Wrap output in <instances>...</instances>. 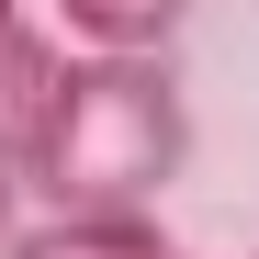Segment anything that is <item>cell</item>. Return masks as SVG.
<instances>
[{
  "mask_svg": "<svg viewBox=\"0 0 259 259\" xmlns=\"http://www.w3.org/2000/svg\"><path fill=\"white\" fill-rule=\"evenodd\" d=\"M169 259H181V248H169Z\"/></svg>",
  "mask_w": 259,
  "mask_h": 259,
  "instance_id": "cell-6",
  "label": "cell"
},
{
  "mask_svg": "<svg viewBox=\"0 0 259 259\" xmlns=\"http://www.w3.org/2000/svg\"><path fill=\"white\" fill-rule=\"evenodd\" d=\"M46 12L79 34V46H136V57H158L169 34L192 23V0H46Z\"/></svg>",
  "mask_w": 259,
  "mask_h": 259,
  "instance_id": "cell-4",
  "label": "cell"
},
{
  "mask_svg": "<svg viewBox=\"0 0 259 259\" xmlns=\"http://www.w3.org/2000/svg\"><path fill=\"white\" fill-rule=\"evenodd\" d=\"M192 158V102L169 57L136 46H79L68 57V91L46 124V158H34V203H158Z\"/></svg>",
  "mask_w": 259,
  "mask_h": 259,
  "instance_id": "cell-1",
  "label": "cell"
},
{
  "mask_svg": "<svg viewBox=\"0 0 259 259\" xmlns=\"http://www.w3.org/2000/svg\"><path fill=\"white\" fill-rule=\"evenodd\" d=\"M12 248H23V181L0 169V259H12Z\"/></svg>",
  "mask_w": 259,
  "mask_h": 259,
  "instance_id": "cell-5",
  "label": "cell"
},
{
  "mask_svg": "<svg viewBox=\"0 0 259 259\" xmlns=\"http://www.w3.org/2000/svg\"><path fill=\"white\" fill-rule=\"evenodd\" d=\"M12 259H169L158 203H46Z\"/></svg>",
  "mask_w": 259,
  "mask_h": 259,
  "instance_id": "cell-3",
  "label": "cell"
},
{
  "mask_svg": "<svg viewBox=\"0 0 259 259\" xmlns=\"http://www.w3.org/2000/svg\"><path fill=\"white\" fill-rule=\"evenodd\" d=\"M68 57L46 23L23 12V0H0V169L34 181V158H46V124H57V91H68Z\"/></svg>",
  "mask_w": 259,
  "mask_h": 259,
  "instance_id": "cell-2",
  "label": "cell"
}]
</instances>
